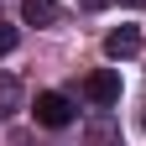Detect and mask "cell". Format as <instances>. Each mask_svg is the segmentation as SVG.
<instances>
[{
  "label": "cell",
  "instance_id": "obj_3",
  "mask_svg": "<svg viewBox=\"0 0 146 146\" xmlns=\"http://www.w3.org/2000/svg\"><path fill=\"white\" fill-rule=\"evenodd\" d=\"M136 52H141V31L136 26H115V31H110L104 36V58H136Z\"/></svg>",
  "mask_w": 146,
  "mask_h": 146
},
{
  "label": "cell",
  "instance_id": "obj_4",
  "mask_svg": "<svg viewBox=\"0 0 146 146\" xmlns=\"http://www.w3.org/2000/svg\"><path fill=\"white\" fill-rule=\"evenodd\" d=\"M21 21L26 26H52V21H63V5L58 0H21Z\"/></svg>",
  "mask_w": 146,
  "mask_h": 146
},
{
  "label": "cell",
  "instance_id": "obj_5",
  "mask_svg": "<svg viewBox=\"0 0 146 146\" xmlns=\"http://www.w3.org/2000/svg\"><path fill=\"white\" fill-rule=\"evenodd\" d=\"M21 104H26V94H21V78L0 73V120H11V115H16Z\"/></svg>",
  "mask_w": 146,
  "mask_h": 146
},
{
  "label": "cell",
  "instance_id": "obj_1",
  "mask_svg": "<svg viewBox=\"0 0 146 146\" xmlns=\"http://www.w3.org/2000/svg\"><path fill=\"white\" fill-rule=\"evenodd\" d=\"M31 115H36V125H47V131H63V125H73V99L58 94V89H47V94H36Z\"/></svg>",
  "mask_w": 146,
  "mask_h": 146
},
{
  "label": "cell",
  "instance_id": "obj_2",
  "mask_svg": "<svg viewBox=\"0 0 146 146\" xmlns=\"http://www.w3.org/2000/svg\"><path fill=\"white\" fill-rule=\"evenodd\" d=\"M84 94L94 99L99 110L120 104V73H115V68H99V73H89V78H84Z\"/></svg>",
  "mask_w": 146,
  "mask_h": 146
},
{
  "label": "cell",
  "instance_id": "obj_6",
  "mask_svg": "<svg viewBox=\"0 0 146 146\" xmlns=\"http://www.w3.org/2000/svg\"><path fill=\"white\" fill-rule=\"evenodd\" d=\"M11 47H16V26H5V21H0V58H5Z\"/></svg>",
  "mask_w": 146,
  "mask_h": 146
}]
</instances>
